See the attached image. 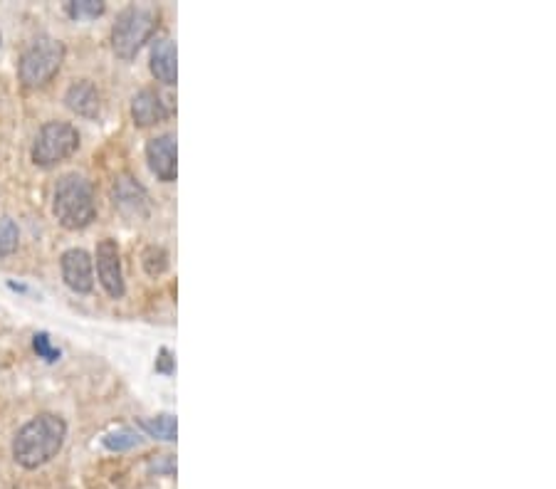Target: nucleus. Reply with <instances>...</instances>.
Returning a JSON list of instances; mask_svg holds the SVG:
<instances>
[{"instance_id": "obj_8", "label": "nucleus", "mask_w": 556, "mask_h": 489, "mask_svg": "<svg viewBox=\"0 0 556 489\" xmlns=\"http://www.w3.org/2000/svg\"><path fill=\"white\" fill-rule=\"evenodd\" d=\"M112 201L114 208H119V213L131 220L149 218V196H146L144 186L136 183L131 176H119L114 181Z\"/></svg>"}, {"instance_id": "obj_1", "label": "nucleus", "mask_w": 556, "mask_h": 489, "mask_svg": "<svg viewBox=\"0 0 556 489\" xmlns=\"http://www.w3.org/2000/svg\"><path fill=\"white\" fill-rule=\"evenodd\" d=\"M67 423L55 413H43L18 430L13 440V457L25 470H38L62 450Z\"/></svg>"}, {"instance_id": "obj_18", "label": "nucleus", "mask_w": 556, "mask_h": 489, "mask_svg": "<svg viewBox=\"0 0 556 489\" xmlns=\"http://www.w3.org/2000/svg\"><path fill=\"white\" fill-rule=\"evenodd\" d=\"M33 346H35V351H38L40 359L50 361V364H55V361H60V349H57V346H52L50 336L43 334V331L33 336Z\"/></svg>"}, {"instance_id": "obj_4", "label": "nucleus", "mask_w": 556, "mask_h": 489, "mask_svg": "<svg viewBox=\"0 0 556 489\" xmlns=\"http://www.w3.org/2000/svg\"><path fill=\"white\" fill-rule=\"evenodd\" d=\"M156 30V13L141 5H131L117 15V23L112 30V47L119 57L131 60L141 50L146 40Z\"/></svg>"}, {"instance_id": "obj_20", "label": "nucleus", "mask_w": 556, "mask_h": 489, "mask_svg": "<svg viewBox=\"0 0 556 489\" xmlns=\"http://www.w3.org/2000/svg\"><path fill=\"white\" fill-rule=\"evenodd\" d=\"M156 371H161V373L173 371V359H171L169 349H161V359H159V364H156Z\"/></svg>"}, {"instance_id": "obj_13", "label": "nucleus", "mask_w": 556, "mask_h": 489, "mask_svg": "<svg viewBox=\"0 0 556 489\" xmlns=\"http://www.w3.org/2000/svg\"><path fill=\"white\" fill-rule=\"evenodd\" d=\"M139 428L144 430L149 438L164 440V443H173L176 440V418L171 413H161L156 418H141Z\"/></svg>"}, {"instance_id": "obj_5", "label": "nucleus", "mask_w": 556, "mask_h": 489, "mask_svg": "<svg viewBox=\"0 0 556 489\" xmlns=\"http://www.w3.org/2000/svg\"><path fill=\"white\" fill-rule=\"evenodd\" d=\"M77 149H80V134L75 126L67 122H47L35 136L33 161L38 166L50 168L70 159Z\"/></svg>"}, {"instance_id": "obj_17", "label": "nucleus", "mask_w": 556, "mask_h": 489, "mask_svg": "<svg viewBox=\"0 0 556 489\" xmlns=\"http://www.w3.org/2000/svg\"><path fill=\"white\" fill-rule=\"evenodd\" d=\"M67 13L72 15L75 20L80 18H97V15L104 13V3H99V0H75V3L67 5Z\"/></svg>"}, {"instance_id": "obj_15", "label": "nucleus", "mask_w": 556, "mask_h": 489, "mask_svg": "<svg viewBox=\"0 0 556 489\" xmlns=\"http://www.w3.org/2000/svg\"><path fill=\"white\" fill-rule=\"evenodd\" d=\"M20 245V230L15 220L0 218V257H8L18 250Z\"/></svg>"}, {"instance_id": "obj_6", "label": "nucleus", "mask_w": 556, "mask_h": 489, "mask_svg": "<svg viewBox=\"0 0 556 489\" xmlns=\"http://www.w3.org/2000/svg\"><path fill=\"white\" fill-rule=\"evenodd\" d=\"M97 277L99 285L112 299H122L127 287H124L122 257H119V245L112 238L102 240L97 245Z\"/></svg>"}, {"instance_id": "obj_12", "label": "nucleus", "mask_w": 556, "mask_h": 489, "mask_svg": "<svg viewBox=\"0 0 556 489\" xmlns=\"http://www.w3.org/2000/svg\"><path fill=\"white\" fill-rule=\"evenodd\" d=\"M151 72L159 82L176 84V45L169 38L156 40L154 50H151Z\"/></svg>"}, {"instance_id": "obj_11", "label": "nucleus", "mask_w": 556, "mask_h": 489, "mask_svg": "<svg viewBox=\"0 0 556 489\" xmlns=\"http://www.w3.org/2000/svg\"><path fill=\"white\" fill-rule=\"evenodd\" d=\"M65 104L67 109H72L80 117L94 119L99 114V109H102V97H99V89L92 82L80 80L67 89Z\"/></svg>"}, {"instance_id": "obj_19", "label": "nucleus", "mask_w": 556, "mask_h": 489, "mask_svg": "<svg viewBox=\"0 0 556 489\" xmlns=\"http://www.w3.org/2000/svg\"><path fill=\"white\" fill-rule=\"evenodd\" d=\"M151 470L164 472V475H173V472H176V462H173L171 455H161L159 460L151 462Z\"/></svg>"}, {"instance_id": "obj_10", "label": "nucleus", "mask_w": 556, "mask_h": 489, "mask_svg": "<svg viewBox=\"0 0 556 489\" xmlns=\"http://www.w3.org/2000/svg\"><path fill=\"white\" fill-rule=\"evenodd\" d=\"M169 117L164 97L154 89H141L134 99H131V119L136 126H154L161 124Z\"/></svg>"}, {"instance_id": "obj_14", "label": "nucleus", "mask_w": 556, "mask_h": 489, "mask_svg": "<svg viewBox=\"0 0 556 489\" xmlns=\"http://www.w3.org/2000/svg\"><path fill=\"white\" fill-rule=\"evenodd\" d=\"M102 443H104V448L112 450V452H127V450L139 448V445L144 443V438H141L139 433H134V430L122 428V430H114V433L104 435Z\"/></svg>"}, {"instance_id": "obj_7", "label": "nucleus", "mask_w": 556, "mask_h": 489, "mask_svg": "<svg viewBox=\"0 0 556 489\" xmlns=\"http://www.w3.org/2000/svg\"><path fill=\"white\" fill-rule=\"evenodd\" d=\"M60 270L65 285L77 294L92 292L94 287V262L92 255L82 247H72L60 257Z\"/></svg>"}, {"instance_id": "obj_9", "label": "nucleus", "mask_w": 556, "mask_h": 489, "mask_svg": "<svg viewBox=\"0 0 556 489\" xmlns=\"http://www.w3.org/2000/svg\"><path fill=\"white\" fill-rule=\"evenodd\" d=\"M146 161L159 181L171 183L176 178V139L171 134L151 139L146 144Z\"/></svg>"}, {"instance_id": "obj_16", "label": "nucleus", "mask_w": 556, "mask_h": 489, "mask_svg": "<svg viewBox=\"0 0 556 489\" xmlns=\"http://www.w3.org/2000/svg\"><path fill=\"white\" fill-rule=\"evenodd\" d=\"M169 267V255H166L161 247H146L144 250V270L149 272L151 277H156V275H161V272Z\"/></svg>"}, {"instance_id": "obj_2", "label": "nucleus", "mask_w": 556, "mask_h": 489, "mask_svg": "<svg viewBox=\"0 0 556 489\" xmlns=\"http://www.w3.org/2000/svg\"><path fill=\"white\" fill-rule=\"evenodd\" d=\"M52 213L67 230H82L97 218V198L92 183L80 173H67L57 181Z\"/></svg>"}, {"instance_id": "obj_3", "label": "nucleus", "mask_w": 556, "mask_h": 489, "mask_svg": "<svg viewBox=\"0 0 556 489\" xmlns=\"http://www.w3.org/2000/svg\"><path fill=\"white\" fill-rule=\"evenodd\" d=\"M65 62V45L55 38H43L30 42L18 62V77L25 87H43L60 72Z\"/></svg>"}]
</instances>
